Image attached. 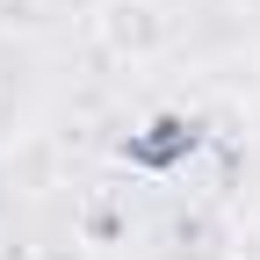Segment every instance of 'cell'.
Returning a JSON list of instances; mask_svg holds the SVG:
<instances>
[{"label":"cell","mask_w":260,"mask_h":260,"mask_svg":"<svg viewBox=\"0 0 260 260\" xmlns=\"http://www.w3.org/2000/svg\"><path fill=\"white\" fill-rule=\"evenodd\" d=\"M167 37H174V15L159 8V0H102V8H94V44L109 58H123V65L159 58Z\"/></svg>","instance_id":"6da1fadb"},{"label":"cell","mask_w":260,"mask_h":260,"mask_svg":"<svg viewBox=\"0 0 260 260\" xmlns=\"http://www.w3.org/2000/svg\"><path fill=\"white\" fill-rule=\"evenodd\" d=\"M174 260H224V232L210 217H181L174 224Z\"/></svg>","instance_id":"7a4b0ae2"},{"label":"cell","mask_w":260,"mask_h":260,"mask_svg":"<svg viewBox=\"0 0 260 260\" xmlns=\"http://www.w3.org/2000/svg\"><path fill=\"white\" fill-rule=\"evenodd\" d=\"M44 0H0V22H37Z\"/></svg>","instance_id":"3957f363"}]
</instances>
